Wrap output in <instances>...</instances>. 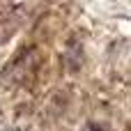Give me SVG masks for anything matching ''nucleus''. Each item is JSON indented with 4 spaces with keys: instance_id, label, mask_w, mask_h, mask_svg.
<instances>
[{
    "instance_id": "1",
    "label": "nucleus",
    "mask_w": 131,
    "mask_h": 131,
    "mask_svg": "<svg viewBox=\"0 0 131 131\" xmlns=\"http://www.w3.org/2000/svg\"><path fill=\"white\" fill-rule=\"evenodd\" d=\"M41 58L37 48H23L9 64H7V81L12 85H30L37 78Z\"/></svg>"
},
{
    "instance_id": "2",
    "label": "nucleus",
    "mask_w": 131,
    "mask_h": 131,
    "mask_svg": "<svg viewBox=\"0 0 131 131\" xmlns=\"http://www.w3.org/2000/svg\"><path fill=\"white\" fill-rule=\"evenodd\" d=\"M83 131H106V127L99 124V122H88V124L83 127Z\"/></svg>"
}]
</instances>
